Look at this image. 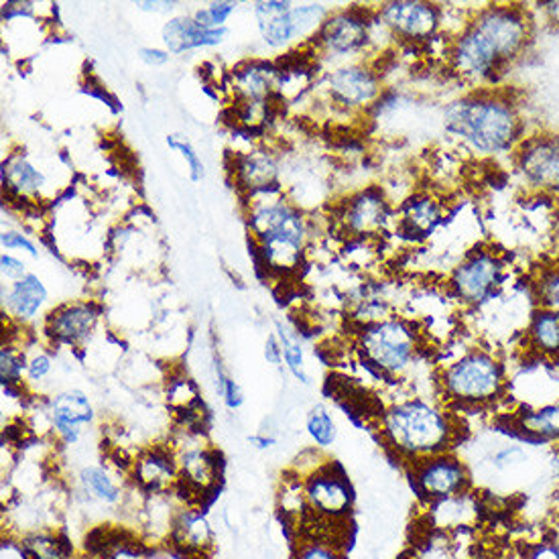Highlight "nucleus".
I'll list each match as a JSON object with an SVG mask.
<instances>
[{"mask_svg":"<svg viewBox=\"0 0 559 559\" xmlns=\"http://www.w3.org/2000/svg\"><path fill=\"white\" fill-rule=\"evenodd\" d=\"M247 230L266 273L287 277L304 265L313 240V221L283 186L242 198Z\"/></svg>","mask_w":559,"mask_h":559,"instance_id":"obj_1","label":"nucleus"},{"mask_svg":"<svg viewBox=\"0 0 559 559\" xmlns=\"http://www.w3.org/2000/svg\"><path fill=\"white\" fill-rule=\"evenodd\" d=\"M443 131L483 157L509 151L527 136L521 104L509 90L474 88L443 108Z\"/></svg>","mask_w":559,"mask_h":559,"instance_id":"obj_2","label":"nucleus"},{"mask_svg":"<svg viewBox=\"0 0 559 559\" xmlns=\"http://www.w3.org/2000/svg\"><path fill=\"white\" fill-rule=\"evenodd\" d=\"M379 436L399 462H413L454 452L460 426L454 413L433 399L405 397L379 417Z\"/></svg>","mask_w":559,"mask_h":559,"instance_id":"obj_3","label":"nucleus"},{"mask_svg":"<svg viewBox=\"0 0 559 559\" xmlns=\"http://www.w3.org/2000/svg\"><path fill=\"white\" fill-rule=\"evenodd\" d=\"M438 383L448 403L464 409H485L507 395L509 377L497 354L471 348L443 368Z\"/></svg>","mask_w":559,"mask_h":559,"instance_id":"obj_4","label":"nucleus"},{"mask_svg":"<svg viewBox=\"0 0 559 559\" xmlns=\"http://www.w3.org/2000/svg\"><path fill=\"white\" fill-rule=\"evenodd\" d=\"M356 350L368 368L386 379H401L421 353V332L412 320L391 316L358 330Z\"/></svg>","mask_w":559,"mask_h":559,"instance_id":"obj_5","label":"nucleus"},{"mask_svg":"<svg viewBox=\"0 0 559 559\" xmlns=\"http://www.w3.org/2000/svg\"><path fill=\"white\" fill-rule=\"evenodd\" d=\"M328 15L330 9L322 2L259 0L252 4L259 37L271 51L311 44Z\"/></svg>","mask_w":559,"mask_h":559,"instance_id":"obj_6","label":"nucleus"},{"mask_svg":"<svg viewBox=\"0 0 559 559\" xmlns=\"http://www.w3.org/2000/svg\"><path fill=\"white\" fill-rule=\"evenodd\" d=\"M374 27H377V13L370 9H360V7L332 9L308 47L316 61L318 59H334L340 63L358 61L356 58L367 53L372 45Z\"/></svg>","mask_w":559,"mask_h":559,"instance_id":"obj_7","label":"nucleus"},{"mask_svg":"<svg viewBox=\"0 0 559 559\" xmlns=\"http://www.w3.org/2000/svg\"><path fill=\"white\" fill-rule=\"evenodd\" d=\"M198 427H183V436L171 442L179 468L176 492L183 495L186 504L202 507L204 497H212L222 480V457L212 443L204 440Z\"/></svg>","mask_w":559,"mask_h":559,"instance_id":"obj_8","label":"nucleus"},{"mask_svg":"<svg viewBox=\"0 0 559 559\" xmlns=\"http://www.w3.org/2000/svg\"><path fill=\"white\" fill-rule=\"evenodd\" d=\"M318 84L322 86L328 104L348 115L372 110L384 94L381 72L360 59L336 63L320 78Z\"/></svg>","mask_w":559,"mask_h":559,"instance_id":"obj_9","label":"nucleus"},{"mask_svg":"<svg viewBox=\"0 0 559 559\" xmlns=\"http://www.w3.org/2000/svg\"><path fill=\"white\" fill-rule=\"evenodd\" d=\"M104 306L96 299H68L49 309L41 320L45 344L51 348H86L103 322Z\"/></svg>","mask_w":559,"mask_h":559,"instance_id":"obj_10","label":"nucleus"},{"mask_svg":"<svg viewBox=\"0 0 559 559\" xmlns=\"http://www.w3.org/2000/svg\"><path fill=\"white\" fill-rule=\"evenodd\" d=\"M507 275V265L501 252L480 247L468 252L452 271L448 287L464 306H483L501 289Z\"/></svg>","mask_w":559,"mask_h":559,"instance_id":"obj_11","label":"nucleus"},{"mask_svg":"<svg viewBox=\"0 0 559 559\" xmlns=\"http://www.w3.org/2000/svg\"><path fill=\"white\" fill-rule=\"evenodd\" d=\"M377 19L391 39L403 44H429L442 31L443 11L426 0H391L377 9Z\"/></svg>","mask_w":559,"mask_h":559,"instance_id":"obj_12","label":"nucleus"},{"mask_svg":"<svg viewBox=\"0 0 559 559\" xmlns=\"http://www.w3.org/2000/svg\"><path fill=\"white\" fill-rule=\"evenodd\" d=\"M513 162L527 190L559 195V134L525 136L513 151Z\"/></svg>","mask_w":559,"mask_h":559,"instance_id":"obj_13","label":"nucleus"},{"mask_svg":"<svg viewBox=\"0 0 559 559\" xmlns=\"http://www.w3.org/2000/svg\"><path fill=\"white\" fill-rule=\"evenodd\" d=\"M393 216H397V212H393L391 200L386 198L383 188L370 186L350 193L344 202H340L336 222L344 235L368 240L383 235L391 226Z\"/></svg>","mask_w":559,"mask_h":559,"instance_id":"obj_14","label":"nucleus"},{"mask_svg":"<svg viewBox=\"0 0 559 559\" xmlns=\"http://www.w3.org/2000/svg\"><path fill=\"white\" fill-rule=\"evenodd\" d=\"M409 468L417 495H421L431 504L466 495L471 488V471L454 452H443L438 456L413 462Z\"/></svg>","mask_w":559,"mask_h":559,"instance_id":"obj_15","label":"nucleus"},{"mask_svg":"<svg viewBox=\"0 0 559 559\" xmlns=\"http://www.w3.org/2000/svg\"><path fill=\"white\" fill-rule=\"evenodd\" d=\"M304 495L309 515L328 521H346L354 507L350 480L336 462L328 460L304 478Z\"/></svg>","mask_w":559,"mask_h":559,"instance_id":"obj_16","label":"nucleus"},{"mask_svg":"<svg viewBox=\"0 0 559 559\" xmlns=\"http://www.w3.org/2000/svg\"><path fill=\"white\" fill-rule=\"evenodd\" d=\"M45 419L56 440L63 445H75L94 426L96 409L88 395L80 389H63L44 401Z\"/></svg>","mask_w":559,"mask_h":559,"instance_id":"obj_17","label":"nucleus"},{"mask_svg":"<svg viewBox=\"0 0 559 559\" xmlns=\"http://www.w3.org/2000/svg\"><path fill=\"white\" fill-rule=\"evenodd\" d=\"M131 478L134 486L147 495H174L179 486V468H177L174 445H151L134 457L131 464Z\"/></svg>","mask_w":559,"mask_h":559,"instance_id":"obj_18","label":"nucleus"},{"mask_svg":"<svg viewBox=\"0 0 559 559\" xmlns=\"http://www.w3.org/2000/svg\"><path fill=\"white\" fill-rule=\"evenodd\" d=\"M228 171L240 198L281 186L280 157L269 148H251L235 153Z\"/></svg>","mask_w":559,"mask_h":559,"instance_id":"obj_19","label":"nucleus"},{"mask_svg":"<svg viewBox=\"0 0 559 559\" xmlns=\"http://www.w3.org/2000/svg\"><path fill=\"white\" fill-rule=\"evenodd\" d=\"M47 304L49 289L45 281L33 271L21 281L2 285V313L9 324L29 328L37 322V318L44 320Z\"/></svg>","mask_w":559,"mask_h":559,"instance_id":"obj_20","label":"nucleus"},{"mask_svg":"<svg viewBox=\"0 0 559 559\" xmlns=\"http://www.w3.org/2000/svg\"><path fill=\"white\" fill-rule=\"evenodd\" d=\"M2 188L19 202H44L49 188V176L41 165L31 159L25 151L9 153L2 162Z\"/></svg>","mask_w":559,"mask_h":559,"instance_id":"obj_21","label":"nucleus"},{"mask_svg":"<svg viewBox=\"0 0 559 559\" xmlns=\"http://www.w3.org/2000/svg\"><path fill=\"white\" fill-rule=\"evenodd\" d=\"M167 542L186 558H206L210 549L214 547V531L206 515L202 513V507L186 502L177 507Z\"/></svg>","mask_w":559,"mask_h":559,"instance_id":"obj_22","label":"nucleus"},{"mask_svg":"<svg viewBox=\"0 0 559 559\" xmlns=\"http://www.w3.org/2000/svg\"><path fill=\"white\" fill-rule=\"evenodd\" d=\"M230 35L228 27L210 29L200 25L192 15H176L167 19L162 27L163 47L171 56H183L198 49L221 47Z\"/></svg>","mask_w":559,"mask_h":559,"instance_id":"obj_23","label":"nucleus"},{"mask_svg":"<svg viewBox=\"0 0 559 559\" xmlns=\"http://www.w3.org/2000/svg\"><path fill=\"white\" fill-rule=\"evenodd\" d=\"M235 103H271L280 92V68L265 59H251L236 66L230 74Z\"/></svg>","mask_w":559,"mask_h":559,"instance_id":"obj_24","label":"nucleus"},{"mask_svg":"<svg viewBox=\"0 0 559 559\" xmlns=\"http://www.w3.org/2000/svg\"><path fill=\"white\" fill-rule=\"evenodd\" d=\"M445 216L443 202L433 193L409 195L397 210V228L401 235L421 240L436 233Z\"/></svg>","mask_w":559,"mask_h":559,"instance_id":"obj_25","label":"nucleus"},{"mask_svg":"<svg viewBox=\"0 0 559 559\" xmlns=\"http://www.w3.org/2000/svg\"><path fill=\"white\" fill-rule=\"evenodd\" d=\"M525 344L531 356L559 365V311L535 309L525 330Z\"/></svg>","mask_w":559,"mask_h":559,"instance_id":"obj_26","label":"nucleus"},{"mask_svg":"<svg viewBox=\"0 0 559 559\" xmlns=\"http://www.w3.org/2000/svg\"><path fill=\"white\" fill-rule=\"evenodd\" d=\"M513 426L531 442H559V401L523 407L515 413Z\"/></svg>","mask_w":559,"mask_h":559,"instance_id":"obj_27","label":"nucleus"},{"mask_svg":"<svg viewBox=\"0 0 559 559\" xmlns=\"http://www.w3.org/2000/svg\"><path fill=\"white\" fill-rule=\"evenodd\" d=\"M23 559H74V547L70 539L56 530H33L19 539Z\"/></svg>","mask_w":559,"mask_h":559,"instance_id":"obj_28","label":"nucleus"},{"mask_svg":"<svg viewBox=\"0 0 559 559\" xmlns=\"http://www.w3.org/2000/svg\"><path fill=\"white\" fill-rule=\"evenodd\" d=\"M78 483H80V488L84 490V495H88L90 499H94L100 504L117 507L118 502H122V499H124V492L118 486L115 476L100 464L82 466L78 472Z\"/></svg>","mask_w":559,"mask_h":559,"instance_id":"obj_29","label":"nucleus"},{"mask_svg":"<svg viewBox=\"0 0 559 559\" xmlns=\"http://www.w3.org/2000/svg\"><path fill=\"white\" fill-rule=\"evenodd\" d=\"M27 350L29 344L7 340L0 348V381L4 391L25 389V372H27Z\"/></svg>","mask_w":559,"mask_h":559,"instance_id":"obj_30","label":"nucleus"},{"mask_svg":"<svg viewBox=\"0 0 559 559\" xmlns=\"http://www.w3.org/2000/svg\"><path fill=\"white\" fill-rule=\"evenodd\" d=\"M275 336L280 340L281 353H283V367L294 377L297 383L309 384L308 368H306V353L304 344L292 325L283 320L275 322Z\"/></svg>","mask_w":559,"mask_h":559,"instance_id":"obj_31","label":"nucleus"},{"mask_svg":"<svg viewBox=\"0 0 559 559\" xmlns=\"http://www.w3.org/2000/svg\"><path fill=\"white\" fill-rule=\"evenodd\" d=\"M306 431L313 448L328 450L338 440V426L325 405H313L306 417Z\"/></svg>","mask_w":559,"mask_h":559,"instance_id":"obj_32","label":"nucleus"},{"mask_svg":"<svg viewBox=\"0 0 559 559\" xmlns=\"http://www.w3.org/2000/svg\"><path fill=\"white\" fill-rule=\"evenodd\" d=\"M533 297L537 308L559 311V261L539 266L533 277Z\"/></svg>","mask_w":559,"mask_h":559,"instance_id":"obj_33","label":"nucleus"},{"mask_svg":"<svg viewBox=\"0 0 559 559\" xmlns=\"http://www.w3.org/2000/svg\"><path fill=\"white\" fill-rule=\"evenodd\" d=\"M165 397L171 409L177 413H186L192 415L195 413V407H200V393L198 386L193 383L188 374H177L167 381V389H165Z\"/></svg>","mask_w":559,"mask_h":559,"instance_id":"obj_34","label":"nucleus"},{"mask_svg":"<svg viewBox=\"0 0 559 559\" xmlns=\"http://www.w3.org/2000/svg\"><path fill=\"white\" fill-rule=\"evenodd\" d=\"M56 368V348L49 344L44 346H29L27 350V372H25V386H41L53 374Z\"/></svg>","mask_w":559,"mask_h":559,"instance_id":"obj_35","label":"nucleus"},{"mask_svg":"<svg viewBox=\"0 0 559 559\" xmlns=\"http://www.w3.org/2000/svg\"><path fill=\"white\" fill-rule=\"evenodd\" d=\"M292 559H346L344 549L334 539L316 537V535H299L294 545Z\"/></svg>","mask_w":559,"mask_h":559,"instance_id":"obj_36","label":"nucleus"},{"mask_svg":"<svg viewBox=\"0 0 559 559\" xmlns=\"http://www.w3.org/2000/svg\"><path fill=\"white\" fill-rule=\"evenodd\" d=\"M165 145L181 157V162L186 165V171H188V177H190L192 183H200L206 177V165H204L202 155L195 151V147L183 134H167L165 136Z\"/></svg>","mask_w":559,"mask_h":559,"instance_id":"obj_37","label":"nucleus"},{"mask_svg":"<svg viewBox=\"0 0 559 559\" xmlns=\"http://www.w3.org/2000/svg\"><path fill=\"white\" fill-rule=\"evenodd\" d=\"M238 11V4L230 2V0H216V2H207L204 7L195 9L192 16L204 27L210 29H221V27H228L226 23L230 21V16L235 15Z\"/></svg>","mask_w":559,"mask_h":559,"instance_id":"obj_38","label":"nucleus"},{"mask_svg":"<svg viewBox=\"0 0 559 559\" xmlns=\"http://www.w3.org/2000/svg\"><path fill=\"white\" fill-rule=\"evenodd\" d=\"M0 247H2V252H13V254L21 252V254L31 257V259L41 257L37 242L27 233H23L19 228H4L2 235H0Z\"/></svg>","mask_w":559,"mask_h":559,"instance_id":"obj_39","label":"nucleus"},{"mask_svg":"<svg viewBox=\"0 0 559 559\" xmlns=\"http://www.w3.org/2000/svg\"><path fill=\"white\" fill-rule=\"evenodd\" d=\"M216 389L221 393L222 403L230 409L236 412L242 407L245 403V393L240 389V384L236 383L235 379L221 367V362L216 365Z\"/></svg>","mask_w":559,"mask_h":559,"instance_id":"obj_40","label":"nucleus"},{"mask_svg":"<svg viewBox=\"0 0 559 559\" xmlns=\"http://www.w3.org/2000/svg\"><path fill=\"white\" fill-rule=\"evenodd\" d=\"M29 266L27 263L13 252H2L0 254V275H2V285H9V283H15L21 281L23 277L29 275Z\"/></svg>","mask_w":559,"mask_h":559,"instance_id":"obj_41","label":"nucleus"},{"mask_svg":"<svg viewBox=\"0 0 559 559\" xmlns=\"http://www.w3.org/2000/svg\"><path fill=\"white\" fill-rule=\"evenodd\" d=\"M527 462V450L521 445H504L495 456H492V464L499 471H509L515 468L519 464Z\"/></svg>","mask_w":559,"mask_h":559,"instance_id":"obj_42","label":"nucleus"},{"mask_svg":"<svg viewBox=\"0 0 559 559\" xmlns=\"http://www.w3.org/2000/svg\"><path fill=\"white\" fill-rule=\"evenodd\" d=\"M136 58L141 59V63H145L147 68H163L171 61V53L165 47H139L136 49Z\"/></svg>","mask_w":559,"mask_h":559,"instance_id":"obj_43","label":"nucleus"},{"mask_svg":"<svg viewBox=\"0 0 559 559\" xmlns=\"http://www.w3.org/2000/svg\"><path fill=\"white\" fill-rule=\"evenodd\" d=\"M263 354H265V360L271 367H283V353H281L280 340L275 336V332L266 336Z\"/></svg>","mask_w":559,"mask_h":559,"instance_id":"obj_44","label":"nucleus"},{"mask_svg":"<svg viewBox=\"0 0 559 559\" xmlns=\"http://www.w3.org/2000/svg\"><path fill=\"white\" fill-rule=\"evenodd\" d=\"M141 13H169V11H174V7H176V2H151V0H147V2H136L134 4Z\"/></svg>","mask_w":559,"mask_h":559,"instance_id":"obj_45","label":"nucleus"},{"mask_svg":"<svg viewBox=\"0 0 559 559\" xmlns=\"http://www.w3.org/2000/svg\"><path fill=\"white\" fill-rule=\"evenodd\" d=\"M539 7H542V13H544L547 25L559 31V0L544 2V4H539Z\"/></svg>","mask_w":559,"mask_h":559,"instance_id":"obj_46","label":"nucleus"},{"mask_svg":"<svg viewBox=\"0 0 559 559\" xmlns=\"http://www.w3.org/2000/svg\"><path fill=\"white\" fill-rule=\"evenodd\" d=\"M530 559H559V539L554 544L537 547Z\"/></svg>","mask_w":559,"mask_h":559,"instance_id":"obj_47","label":"nucleus"},{"mask_svg":"<svg viewBox=\"0 0 559 559\" xmlns=\"http://www.w3.org/2000/svg\"><path fill=\"white\" fill-rule=\"evenodd\" d=\"M249 442L254 443V445L261 448V450H265V448L275 445L277 440H275V438H266V436H252V438H249Z\"/></svg>","mask_w":559,"mask_h":559,"instance_id":"obj_48","label":"nucleus"},{"mask_svg":"<svg viewBox=\"0 0 559 559\" xmlns=\"http://www.w3.org/2000/svg\"><path fill=\"white\" fill-rule=\"evenodd\" d=\"M74 559H98V558H94V556H86V554H84V556H75Z\"/></svg>","mask_w":559,"mask_h":559,"instance_id":"obj_49","label":"nucleus"},{"mask_svg":"<svg viewBox=\"0 0 559 559\" xmlns=\"http://www.w3.org/2000/svg\"><path fill=\"white\" fill-rule=\"evenodd\" d=\"M403 559H405V558H403Z\"/></svg>","mask_w":559,"mask_h":559,"instance_id":"obj_50","label":"nucleus"}]
</instances>
